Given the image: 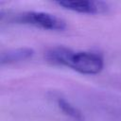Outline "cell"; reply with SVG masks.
Returning a JSON list of instances; mask_svg holds the SVG:
<instances>
[{
	"label": "cell",
	"mask_w": 121,
	"mask_h": 121,
	"mask_svg": "<svg viewBox=\"0 0 121 121\" xmlns=\"http://www.w3.org/2000/svg\"><path fill=\"white\" fill-rule=\"evenodd\" d=\"M9 21L16 24L32 26L47 30H63L66 28V22L55 14L43 11H23L9 15Z\"/></svg>",
	"instance_id": "cell-1"
},
{
	"label": "cell",
	"mask_w": 121,
	"mask_h": 121,
	"mask_svg": "<svg viewBox=\"0 0 121 121\" xmlns=\"http://www.w3.org/2000/svg\"><path fill=\"white\" fill-rule=\"evenodd\" d=\"M104 66V60L100 54L91 51H74L68 67L83 75L98 74Z\"/></svg>",
	"instance_id": "cell-2"
},
{
	"label": "cell",
	"mask_w": 121,
	"mask_h": 121,
	"mask_svg": "<svg viewBox=\"0 0 121 121\" xmlns=\"http://www.w3.org/2000/svg\"><path fill=\"white\" fill-rule=\"evenodd\" d=\"M60 7L78 12V13H86V14H102L107 13L110 10V7L107 3L102 1H93V0H78V1H57L55 2Z\"/></svg>",
	"instance_id": "cell-3"
},
{
	"label": "cell",
	"mask_w": 121,
	"mask_h": 121,
	"mask_svg": "<svg viewBox=\"0 0 121 121\" xmlns=\"http://www.w3.org/2000/svg\"><path fill=\"white\" fill-rule=\"evenodd\" d=\"M33 55H34V50L30 47H19V48L8 49L1 53L0 63L1 65H5V64L19 62L30 59Z\"/></svg>",
	"instance_id": "cell-4"
},
{
	"label": "cell",
	"mask_w": 121,
	"mask_h": 121,
	"mask_svg": "<svg viewBox=\"0 0 121 121\" xmlns=\"http://www.w3.org/2000/svg\"><path fill=\"white\" fill-rule=\"evenodd\" d=\"M73 52L74 50L65 46H54L45 52L44 58L48 62L54 65L68 67V63Z\"/></svg>",
	"instance_id": "cell-5"
},
{
	"label": "cell",
	"mask_w": 121,
	"mask_h": 121,
	"mask_svg": "<svg viewBox=\"0 0 121 121\" xmlns=\"http://www.w3.org/2000/svg\"><path fill=\"white\" fill-rule=\"evenodd\" d=\"M58 106L60 109V111L65 113L67 116L71 117L72 119L76 120V121H83L84 120V116L82 114V112L76 107H74L70 102L66 101L64 98H58Z\"/></svg>",
	"instance_id": "cell-6"
}]
</instances>
